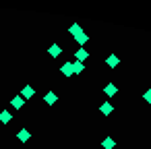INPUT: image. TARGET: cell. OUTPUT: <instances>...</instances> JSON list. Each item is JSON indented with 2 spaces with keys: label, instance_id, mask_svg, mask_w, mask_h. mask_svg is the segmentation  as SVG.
Instances as JSON below:
<instances>
[{
  "label": "cell",
  "instance_id": "obj_1",
  "mask_svg": "<svg viewBox=\"0 0 151 149\" xmlns=\"http://www.w3.org/2000/svg\"><path fill=\"white\" fill-rule=\"evenodd\" d=\"M11 104H13V108H17V110H21V108L25 106V99H23L21 95H15V97L11 99Z\"/></svg>",
  "mask_w": 151,
  "mask_h": 149
},
{
  "label": "cell",
  "instance_id": "obj_2",
  "mask_svg": "<svg viewBox=\"0 0 151 149\" xmlns=\"http://www.w3.org/2000/svg\"><path fill=\"white\" fill-rule=\"evenodd\" d=\"M17 139H19V141H23V143H25V141H29V139H31V132H29V130H27V128H21V130H19V132H17Z\"/></svg>",
  "mask_w": 151,
  "mask_h": 149
},
{
  "label": "cell",
  "instance_id": "obj_3",
  "mask_svg": "<svg viewBox=\"0 0 151 149\" xmlns=\"http://www.w3.org/2000/svg\"><path fill=\"white\" fill-rule=\"evenodd\" d=\"M60 71H62V73H64L66 77H73V75H75V71H73V62H64Z\"/></svg>",
  "mask_w": 151,
  "mask_h": 149
},
{
  "label": "cell",
  "instance_id": "obj_4",
  "mask_svg": "<svg viewBox=\"0 0 151 149\" xmlns=\"http://www.w3.org/2000/svg\"><path fill=\"white\" fill-rule=\"evenodd\" d=\"M21 97H23V99L33 97V87H31V85H25V87H23V91H21Z\"/></svg>",
  "mask_w": 151,
  "mask_h": 149
},
{
  "label": "cell",
  "instance_id": "obj_5",
  "mask_svg": "<svg viewBox=\"0 0 151 149\" xmlns=\"http://www.w3.org/2000/svg\"><path fill=\"white\" fill-rule=\"evenodd\" d=\"M44 99H46V104H48V106H52V104H56V101H58V95H56L54 91H48Z\"/></svg>",
  "mask_w": 151,
  "mask_h": 149
},
{
  "label": "cell",
  "instance_id": "obj_6",
  "mask_svg": "<svg viewBox=\"0 0 151 149\" xmlns=\"http://www.w3.org/2000/svg\"><path fill=\"white\" fill-rule=\"evenodd\" d=\"M48 52H50V56H54V58H58V56L62 54V48H60L58 44H54V46H50V50H48Z\"/></svg>",
  "mask_w": 151,
  "mask_h": 149
},
{
  "label": "cell",
  "instance_id": "obj_7",
  "mask_svg": "<svg viewBox=\"0 0 151 149\" xmlns=\"http://www.w3.org/2000/svg\"><path fill=\"white\" fill-rule=\"evenodd\" d=\"M106 62H108V66H110V68H116V66H118V62H120V60H118V56H116V54H110V56H108V60H106Z\"/></svg>",
  "mask_w": 151,
  "mask_h": 149
},
{
  "label": "cell",
  "instance_id": "obj_8",
  "mask_svg": "<svg viewBox=\"0 0 151 149\" xmlns=\"http://www.w3.org/2000/svg\"><path fill=\"white\" fill-rule=\"evenodd\" d=\"M68 31H70V35H75V37H77L79 33H83V29H81V25H79V23H73V25L68 27Z\"/></svg>",
  "mask_w": 151,
  "mask_h": 149
},
{
  "label": "cell",
  "instance_id": "obj_9",
  "mask_svg": "<svg viewBox=\"0 0 151 149\" xmlns=\"http://www.w3.org/2000/svg\"><path fill=\"white\" fill-rule=\"evenodd\" d=\"M87 56H89V54H87V50H83V48L75 52V58H77L79 62H83V60H87Z\"/></svg>",
  "mask_w": 151,
  "mask_h": 149
},
{
  "label": "cell",
  "instance_id": "obj_10",
  "mask_svg": "<svg viewBox=\"0 0 151 149\" xmlns=\"http://www.w3.org/2000/svg\"><path fill=\"white\" fill-rule=\"evenodd\" d=\"M104 91H106V95H110V97H112V95H116V93H118V89H116V85H114V83H108V85H106V89H104Z\"/></svg>",
  "mask_w": 151,
  "mask_h": 149
},
{
  "label": "cell",
  "instance_id": "obj_11",
  "mask_svg": "<svg viewBox=\"0 0 151 149\" xmlns=\"http://www.w3.org/2000/svg\"><path fill=\"white\" fill-rule=\"evenodd\" d=\"M11 120H13V114H11L9 110L0 112V122H4V124H6V122H11Z\"/></svg>",
  "mask_w": 151,
  "mask_h": 149
},
{
  "label": "cell",
  "instance_id": "obj_12",
  "mask_svg": "<svg viewBox=\"0 0 151 149\" xmlns=\"http://www.w3.org/2000/svg\"><path fill=\"white\" fill-rule=\"evenodd\" d=\"M99 110H101V114H104V116H110L114 108H112V104H108V101H106V104H101V108H99Z\"/></svg>",
  "mask_w": 151,
  "mask_h": 149
},
{
  "label": "cell",
  "instance_id": "obj_13",
  "mask_svg": "<svg viewBox=\"0 0 151 149\" xmlns=\"http://www.w3.org/2000/svg\"><path fill=\"white\" fill-rule=\"evenodd\" d=\"M101 145H104V149H114V145H116V143H114V139H112V137H106Z\"/></svg>",
  "mask_w": 151,
  "mask_h": 149
},
{
  "label": "cell",
  "instance_id": "obj_14",
  "mask_svg": "<svg viewBox=\"0 0 151 149\" xmlns=\"http://www.w3.org/2000/svg\"><path fill=\"white\" fill-rule=\"evenodd\" d=\"M75 40H77V42H79V44L83 46V44H87V42H89V35H87V33H79V35H77Z\"/></svg>",
  "mask_w": 151,
  "mask_h": 149
},
{
  "label": "cell",
  "instance_id": "obj_15",
  "mask_svg": "<svg viewBox=\"0 0 151 149\" xmlns=\"http://www.w3.org/2000/svg\"><path fill=\"white\" fill-rule=\"evenodd\" d=\"M73 71H75V75H77V73H81V71H83V62H79V60H77V62H73Z\"/></svg>",
  "mask_w": 151,
  "mask_h": 149
},
{
  "label": "cell",
  "instance_id": "obj_16",
  "mask_svg": "<svg viewBox=\"0 0 151 149\" xmlns=\"http://www.w3.org/2000/svg\"><path fill=\"white\" fill-rule=\"evenodd\" d=\"M143 99H145L147 104H151V89H147V91H145V95H143Z\"/></svg>",
  "mask_w": 151,
  "mask_h": 149
}]
</instances>
